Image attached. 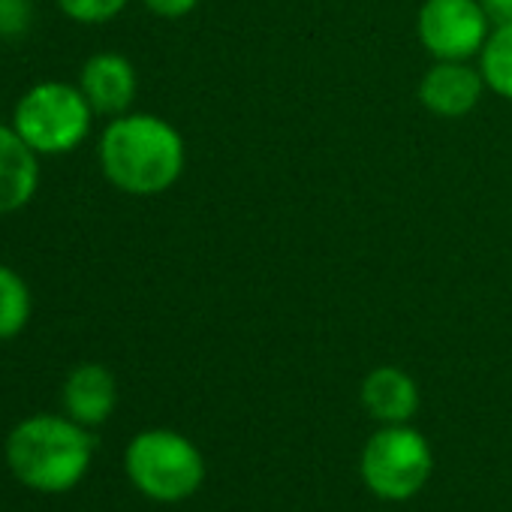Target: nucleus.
Segmentation results:
<instances>
[{
    "label": "nucleus",
    "instance_id": "nucleus-1",
    "mask_svg": "<svg viewBox=\"0 0 512 512\" xmlns=\"http://www.w3.org/2000/svg\"><path fill=\"white\" fill-rule=\"evenodd\" d=\"M100 169L112 187L130 196H157L184 172V139L160 115L124 112L100 136Z\"/></svg>",
    "mask_w": 512,
    "mask_h": 512
},
{
    "label": "nucleus",
    "instance_id": "nucleus-2",
    "mask_svg": "<svg viewBox=\"0 0 512 512\" xmlns=\"http://www.w3.org/2000/svg\"><path fill=\"white\" fill-rule=\"evenodd\" d=\"M10 473L31 491L67 494L94 464L91 428L67 413H37L22 419L4 443Z\"/></svg>",
    "mask_w": 512,
    "mask_h": 512
},
{
    "label": "nucleus",
    "instance_id": "nucleus-3",
    "mask_svg": "<svg viewBox=\"0 0 512 512\" xmlns=\"http://www.w3.org/2000/svg\"><path fill=\"white\" fill-rule=\"evenodd\" d=\"M94 109L79 85L70 82H37L31 85L16 109H13V127L25 139V145L40 157H61L76 151L94 124Z\"/></svg>",
    "mask_w": 512,
    "mask_h": 512
},
{
    "label": "nucleus",
    "instance_id": "nucleus-4",
    "mask_svg": "<svg viewBox=\"0 0 512 512\" xmlns=\"http://www.w3.org/2000/svg\"><path fill=\"white\" fill-rule=\"evenodd\" d=\"M127 479L154 503H181L199 491L205 461L193 440L169 428L139 431L124 452Z\"/></svg>",
    "mask_w": 512,
    "mask_h": 512
},
{
    "label": "nucleus",
    "instance_id": "nucleus-5",
    "mask_svg": "<svg viewBox=\"0 0 512 512\" xmlns=\"http://www.w3.org/2000/svg\"><path fill=\"white\" fill-rule=\"evenodd\" d=\"M434 455L428 440L407 425L380 428L362 452V479L383 500H407L428 482Z\"/></svg>",
    "mask_w": 512,
    "mask_h": 512
},
{
    "label": "nucleus",
    "instance_id": "nucleus-6",
    "mask_svg": "<svg viewBox=\"0 0 512 512\" xmlns=\"http://www.w3.org/2000/svg\"><path fill=\"white\" fill-rule=\"evenodd\" d=\"M419 40L437 61H467L488 40V16L479 0H425Z\"/></svg>",
    "mask_w": 512,
    "mask_h": 512
},
{
    "label": "nucleus",
    "instance_id": "nucleus-7",
    "mask_svg": "<svg viewBox=\"0 0 512 512\" xmlns=\"http://www.w3.org/2000/svg\"><path fill=\"white\" fill-rule=\"evenodd\" d=\"M79 88L97 115L118 118L136 100V88H139L136 67L118 52H97L85 61Z\"/></svg>",
    "mask_w": 512,
    "mask_h": 512
},
{
    "label": "nucleus",
    "instance_id": "nucleus-8",
    "mask_svg": "<svg viewBox=\"0 0 512 512\" xmlns=\"http://www.w3.org/2000/svg\"><path fill=\"white\" fill-rule=\"evenodd\" d=\"M64 413L85 428H100L118 404V383L115 374L100 362L76 365L61 389Z\"/></svg>",
    "mask_w": 512,
    "mask_h": 512
},
{
    "label": "nucleus",
    "instance_id": "nucleus-9",
    "mask_svg": "<svg viewBox=\"0 0 512 512\" xmlns=\"http://www.w3.org/2000/svg\"><path fill=\"white\" fill-rule=\"evenodd\" d=\"M482 85H485L482 73H476L464 61H437L425 73V79L419 85V97H422L425 109H431L434 115L461 118L479 103Z\"/></svg>",
    "mask_w": 512,
    "mask_h": 512
},
{
    "label": "nucleus",
    "instance_id": "nucleus-10",
    "mask_svg": "<svg viewBox=\"0 0 512 512\" xmlns=\"http://www.w3.org/2000/svg\"><path fill=\"white\" fill-rule=\"evenodd\" d=\"M40 190V154H34L13 124L0 121V217L22 211Z\"/></svg>",
    "mask_w": 512,
    "mask_h": 512
},
{
    "label": "nucleus",
    "instance_id": "nucleus-11",
    "mask_svg": "<svg viewBox=\"0 0 512 512\" xmlns=\"http://www.w3.org/2000/svg\"><path fill=\"white\" fill-rule=\"evenodd\" d=\"M362 404L383 425H404L419 407V389L401 368H374L362 383Z\"/></svg>",
    "mask_w": 512,
    "mask_h": 512
},
{
    "label": "nucleus",
    "instance_id": "nucleus-12",
    "mask_svg": "<svg viewBox=\"0 0 512 512\" xmlns=\"http://www.w3.org/2000/svg\"><path fill=\"white\" fill-rule=\"evenodd\" d=\"M34 299L25 278L0 263V341L19 338L31 323Z\"/></svg>",
    "mask_w": 512,
    "mask_h": 512
},
{
    "label": "nucleus",
    "instance_id": "nucleus-13",
    "mask_svg": "<svg viewBox=\"0 0 512 512\" xmlns=\"http://www.w3.org/2000/svg\"><path fill=\"white\" fill-rule=\"evenodd\" d=\"M479 73L494 94L512 100V25H500L488 34Z\"/></svg>",
    "mask_w": 512,
    "mask_h": 512
},
{
    "label": "nucleus",
    "instance_id": "nucleus-14",
    "mask_svg": "<svg viewBox=\"0 0 512 512\" xmlns=\"http://www.w3.org/2000/svg\"><path fill=\"white\" fill-rule=\"evenodd\" d=\"M58 10L79 22V25H103V22H112L130 0H55Z\"/></svg>",
    "mask_w": 512,
    "mask_h": 512
},
{
    "label": "nucleus",
    "instance_id": "nucleus-15",
    "mask_svg": "<svg viewBox=\"0 0 512 512\" xmlns=\"http://www.w3.org/2000/svg\"><path fill=\"white\" fill-rule=\"evenodd\" d=\"M34 4L31 0H0V40H19L31 31Z\"/></svg>",
    "mask_w": 512,
    "mask_h": 512
},
{
    "label": "nucleus",
    "instance_id": "nucleus-16",
    "mask_svg": "<svg viewBox=\"0 0 512 512\" xmlns=\"http://www.w3.org/2000/svg\"><path fill=\"white\" fill-rule=\"evenodd\" d=\"M196 4H199V0H145V7L154 16H163V19H181L187 13H193Z\"/></svg>",
    "mask_w": 512,
    "mask_h": 512
},
{
    "label": "nucleus",
    "instance_id": "nucleus-17",
    "mask_svg": "<svg viewBox=\"0 0 512 512\" xmlns=\"http://www.w3.org/2000/svg\"><path fill=\"white\" fill-rule=\"evenodd\" d=\"M479 7L485 10L488 22H491L494 28L512 25V0H479Z\"/></svg>",
    "mask_w": 512,
    "mask_h": 512
}]
</instances>
